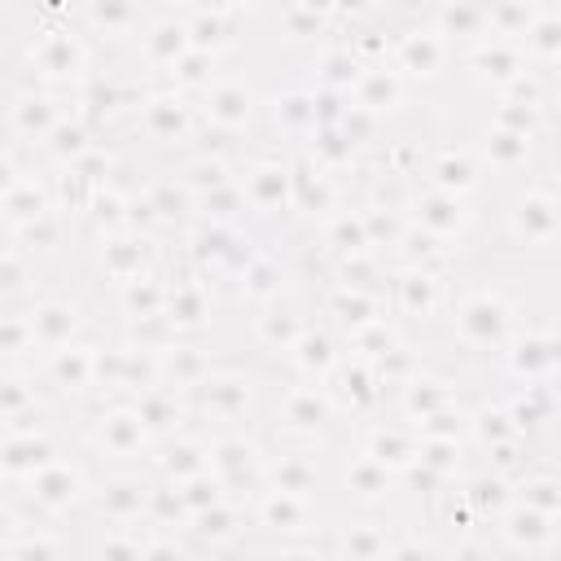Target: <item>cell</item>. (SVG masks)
<instances>
[{
  "label": "cell",
  "mask_w": 561,
  "mask_h": 561,
  "mask_svg": "<svg viewBox=\"0 0 561 561\" xmlns=\"http://www.w3.org/2000/svg\"><path fill=\"white\" fill-rule=\"evenodd\" d=\"M500 210V245L491 263L508 267H557V241H561V219H557V162H543L526 180L495 184Z\"/></svg>",
  "instance_id": "1"
},
{
  "label": "cell",
  "mask_w": 561,
  "mask_h": 561,
  "mask_svg": "<svg viewBox=\"0 0 561 561\" xmlns=\"http://www.w3.org/2000/svg\"><path fill=\"white\" fill-rule=\"evenodd\" d=\"M280 381V368H267L263 359H245V355H228L219 359L206 381L188 394L193 408V425L197 430H259L263 434V416L272 403V390Z\"/></svg>",
  "instance_id": "2"
},
{
  "label": "cell",
  "mask_w": 561,
  "mask_h": 561,
  "mask_svg": "<svg viewBox=\"0 0 561 561\" xmlns=\"http://www.w3.org/2000/svg\"><path fill=\"white\" fill-rule=\"evenodd\" d=\"M342 434V416L333 408V399L324 394V386H307V381H289L280 377L263 416V443L267 447H337Z\"/></svg>",
  "instance_id": "3"
},
{
  "label": "cell",
  "mask_w": 561,
  "mask_h": 561,
  "mask_svg": "<svg viewBox=\"0 0 561 561\" xmlns=\"http://www.w3.org/2000/svg\"><path fill=\"white\" fill-rule=\"evenodd\" d=\"M70 438L96 469H149L153 460V438L136 416L131 399L92 403L88 412H79V425L70 430Z\"/></svg>",
  "instance_id": "4"
},
{
  "label": "cell",
  "mask_w": 561,
  "mask_h": 561,
  "mask_svg": "<svg viewBox=\"0 0 561 561\" xmlns=\"http://www.w3.org/2000/svg\"><path fill=\"white\" fill-rule=\"evenodd\" d=\"M92 478H96V465L70 443L57 460H48L39 473H31L9 495L18 500V508L35 526H75L83 517V508H88Z\"/></svg>",
  "instance_id": "5"
},
{
  "label": "cell",
  "mask_w": 561,
  "mask_h": 561,
  "mask_svg": "<svg viewBox=\"0 0 561 561\" xmlns=\"http://www.w3.org/2000/svg\"><path fill=\"white\" fill-rule=\"evenodd\" d=\"M263 79L245 75L241 61H232L210 88L193 96L202 136L228 140V145H254L259 140V114H263Z\"/></svg>",
  "instance_id": "6"
},
{
  "label": "cell",
  "mask_w": 561,
  "mask_h": 561,
  "mask_svg": "<svg viewBox=\"0 0 561 561\" xmlns=\"http://www.w3.org/2000/svg\"><path fill=\"white\" fill-rule=\"evenodd\" d=\"M390 66L425 96L447 83H456V48L421 18L416 4L394 9V31H390Z\"/></svg>",
  "instance_id": "7"
},
{
  "label": "cell",
  "mask_w": 561,
  "mask_h": 561,
  "mask_svg": "<svg viewBox=\"0 0 561 561\" xmlns=\"http://www.w3.org/2000/svg\"><path fill=\"white\" fill-rule=\"evenodd\" d=\"M145 140L149 153L158 158H180L188 153L197 140H202V123H197V110H193V96H180L162 83H149L136 114L127 118V127L114 136V140Z\"/></svg>",
  "instance_id": "8"
},
{
  "label": "cell",
  "mask_w": 561,
  "mask_h": 561,
  "mask_svg": "<svg viewBox=\"0 0 561 561\" xmlns=\"http://www.w3.org/2000/svg\"><path fill=\"white\" fill-rule=\"evenodd\" d=\"M237 188H241L250 224L276 228L280 219H294V180H289V153L285 149L245 145L237 158Z\"/></svg>",
  "instance_id": "9"
},
{
  "label": "cell",
  "mask_w": 561,
  "mask_h": 561,
  "mask_svg": "<svg viewBox=\"0 0 561 561\" xmlns=\"http://www.w3.org/2000/svg\"><path fill=\"white\" fill-rule=\"evenodd\" d=\"M329 513H333V504H324V500H302V495H285V491H267V486L245 500L254 543H320Z\"/></svg>",
  "instance_id": "10"
},
{
  "label": "cell",
  "mask_w": 561,
  "mask_h": 561,
  "mask_svg": "<svg viewBox=\"0 0 561 561\" xmlns=\"http://www.w3.org/2000/svg\"><path fill=\"white\" fill-rule=\"evenodd\" d=\"M500 373V386L504 390H517V386H552L557 381V324H552V311H539V316H526L513 337L500 346L495 364Z\"/></svg>",
  "instance_id": "11"
},
{
  "label": "cell",
  "mask_w": 561,
  "mask_h": 561,
  "mask_svg": "<svg viewBox=\"0 0 561 561\" xmlns=\"http://www.w3.org/2000/svg\"><path fill=\"white\" fill-rule=\"evenodd\" d=\"M66 114H75V92H53L35 83H4L0 88V140L18 145L22 153L44 140Z\"/></svg>",
  "instance_id": "12"
},
{
  "label": "cell",
  "mask_w": 561,
  "mask_h": 561,
  "mask_svg": "<svg viewBox=\"0 0 561 561\" xmlns=\"http://www.w3.org/2000/svg\"><path fill=\"white\" fill-rule=\"evenodd\" d=\"M482 197H447V193H434L425 184H412L408 202H403V215H408V224L425 228L430 237H438L443 245H451L460 254V250L473 245V237L482 228V210H478Z\"/></svg>",
  "instance_id": "13"
},
{
  "label": "cell",
  "mask_w": 561,
  "mask_h": 561,
  "mask_svg": "<svg viewBox=\"0 0 561 561\" xmlns=\"http://www.w3.org/2000/svg\"><path fill=\"white\" fill-rule=\"evenodd\" d=\"M153 495V473L149 469H96L92 495L79 522L96 526H145Z\"/></svg>",
  "instance_id": "14"
},
{
  "label": "cell",
  "mask_w": 561,
  "mask_h": 561,
  "mask_svg": "<svg viewBox=\"0 0 561 561\" xmlns=\"http://www.w3.org/2000/svg\"><path fill=\"white\" fill-rule=\"evenodd\" d=\"M408 526L399 517L386 513H351V508H333L329 526L320 535V548L329 561H386L394 530Z\"/></svg>",
  "instance_id": "15"
},
{
  "label": "cell",
  "mask_w": 561,
  "mask_h": 561,
  "mask_svg": "<svg viewBox=\"0 0 561 561\" xmlns=\"http://www.w3.org/2000/svg\"><path fill=\"white\" fill-rule=\"evenodd\" d=\"M26 324H31V337H35V364L79 337H88L92 329V311L79 294H66V289H39L26 307Z\"/></svg>",
  "instance_id": "16"
},
{
  "label": "cell",
  "mask_w": 561,
  "mask_h": 561,
  "mask_svg": "<svg viewBox=\"0 0 561 561\" xmlns=\"http://www.w3.org/2000/svg\"><path fill=\"white\" fill-rule=\"evenodd\" d=\"M486 539L500 561H557V517L526 504H508L486 526Z\"/></svg>",
  "instance_id": "17"
},
{
  "label": "cell",
  "mask_w": 561,
  "mask_h": 561,
  "mask_svg": "<svg viewBox=\"0 0 561 561\" xmlns=\"http://www.w3.org/2000/svg\"><path fill=\"white\" fill-rule=\"evenodd\" d=\"M219 316V285L180 267L167 272V302H162V320L171 324L175 337H210V324Z\"/></svg>",
  "instance_id": "18"
},
{
  "label": "cell",
  "mask_w": 561,
  "mask_h": 561,
  "mask_svg": "<svg viewBox=\"0 0 561 561\" xmlns=\"http://www.w3.org/2000/svg\"><path fill=\"white\" fill-rule=\"evenodd\" d=\"M311 320H316V298H307L302 285L289 289L285 298H276V302L250 311V351H254V359H276V355H285V351L302 337V329H307Z\"/></svg>",
  "instance_id": "19"
},
{
  "label": "cell",
  "mask_w": 561,
  "mask_h": 561,
  "mask_svg": "<svg viewBox=\"0 0 561 561\" xmlns=\"http://www.w3.org/2000/svg\"><path fill=\"white\" fill-rule=\"evenodd\" d=\"M70 430L66 425H48V430H0V491L22 486L31 473H39L48 460H57L70 447Z\"/></svg>",
  "instance_id": "20"
},
{
  "label": "cell",
  "mask_w": 561,
  "mask_h": 561,
  "mask_svg": "<svg viewBox=\"0 0 561 561\" xmlns=\"http://www.w3.org/2000/svg\"><path fill=\"white\" fill-rule=\"evenodd\" d=\"M416 184H425V188H434V193H447V197H482V193L491 188L482 162H478L473 149H469V140L425 145Z\"/></svg>",
  "instance_id": "21"
},
{
  "label": "cell",
  "mask_w": 561,
  "mask_h": 561,
  "mask_svg": "<svg viewBox=\"0 0 561 561\" xmlns=\"http://www.w3.org/2000/svg\"><path fill=\"white\" fill-rule=\"evenodd\" d=\"M232 298H237V307H250V311H259V307H267V302H276V298H285L289 289H298V280H294V272H289V259L280 254V250H272V245H259L237 272H232V280L224 285Z\"/></svg>",
  "instance_id": "22"
},
{
  "label": "cell",
  "mask_w": 561,
  "mask_h": 561,
  "mask_svg": "<svg viewBox=\"0 0 561 561\" xmlns=\"http://www.w3.org/2000/svg\"><path fill=\"white\" fill-rule=\"evenodd\" d=\"M421 92L390 66V61H377V66H364L359 70V79L351 83V92H346V101L355 105V110H364V114H373V118H381L386 127L390 123H399V118H408L412 114V101H416Z\"/></svg>",
  "instance_id": "23"
},
{
  "label": "cell",
  "mask_w": 561,
  "mask_h": 561,
  "mask_svg": "<svg viewBox=\"0 0 561 561\" xmlns=\"http://www.w3.org/2000/svg\"><path fill=\"white\" fill-rule=\"evenodd\" d=\"M346 443L359 447L368 460H377V465L390 469V473L412 469V465H416V447H421L416 430L403 425L399 416H368V421H355V434H351Z\"/></svg>",
  "instance_id": "24"
},
{
  "label": "cell",
  "mask_w": 561,
  "mask_h": 561,
  "mask_svg": "<svg viewBox=\"0 0 561 561\" xmlns=\"http://www.w3.org/2000/svg\"><path fill=\"white\" fill-rule=\"evenodd\" d=\"M342 337L316 316L307 329H302V337L285 351V355H276V364L285 359V377L289 381H307V386H324V377L337 368V359H342Z\"/></svg>",
  "instance_id": "25"
},
{
  "label": "cell",
  "mask_w": 561,
  "mask_h": 561,
  "mask_svg": "<svg viewBox=\"0 0 561 561\" xmlns=\"http://www.w3.org/2000/svg\"><path fill=\"white\" fill-rule=\"evenodd\" d=\"M219 359H228V355H215L210 337H175L171 346L158 351V377H162V386L193 394Z\"/></svg>",
  "instance_id": "26"
},
{
  "label": "cell",
  "mask_w": 561,
  "mask_h": 561,
  "mask_svg": "<svg viewBox=\"0 0 561 561\" xmlns=\"http://www.w3.org/2000/svg\"><path fill=\"white\" fill-rule=\"evenodd\" d=\"M210 469V434L206 430H184L167 443L153 447V460H149V473L158 482H184V478H197Z\"/></svg>",
  "instance_id": "27"
},
{
  "label": "cell",
  "mask_w": 561,
  "mask_h": 561,
  "mask_svg": "<svg viewBox=\"0 0 561 561\" xmlns=\"http://www.w3.org/2000/svg\"><path fill=\"white\" fill-rule=\"evenodd\" d=\"M131 408H136V416L145 421L153 447L167 443V438H175V434H184V430H193L188 394H180V390H171V386H149V390H140V394L131 399Z\"/></svg>",
  "instance_id": "28"
},
{
  "label": "cell",
  "mask_w": 561,
  "mask_h": 561,
  "mask_svg": "<svg viewBox=\"0 0 561 561\" xmlns=\"http://www.w3.org/2000/svg\"><path fill=\"white\" fill-rule=\"evenodd\" d=\"M75 561H140V526L75 522Z\"/></svg>",
  "instance_id": "29"
},
{
  "label": "cell",
  "mask_w": 561,
  "mask_h": 561,
  "mask_svg": "<svg viewBox=\"0 0 561 561\" xmlns=\"http://www.w3.org/2000/svg\"><path fill=\"white\" fill-rule=\"evenodd\" d=\"M416 9H421V18H425L456 53L491 35V26H486V4H465V0H456V4H416Z\"/></svg>",
  "instance_id": "30"
},
{
  "label": "cell",
  "mask_w": 561,
  "mask_h": 561,
  "mask_svg": "<svg viewBox=\"0 0 561 561\" xmlns=\"http://www.w3.org/2000/svg\"><path fill=\"white\" fill-rule=\"evenodd\" d=\"M48 210H57V202H53V180H48L44 171H26V175L0 197V224H4L9 232L35 224V219L48 215Z\"/></svg>",
  "instance_id": "31"
},
{
  "label": "cell",
  "mask_w": 561,
  "mask_h": 561,
  "mask_svg": "<svg viewBox=\"0 0 561 561\" xmlns=\"http://www.w3.org/2000/svg\"><path fill=\"white\" fill-rule=\"evenodd\" d=\"M517 48H522V57H526L530 70L557 79V66H561V4L543 0L539 18L526 26V35L517 39Z\"/></svg>",
  "instance_id": "32"
},
{
  "label": "cell",
  "mask_w": 561,
  "mask_h": 561,
  "mask_svg": "<svg viewBox=\"0 0 561 561\" xmlns=\"http://www.w3.org/2000/svg\"><path fill=\"white\" fill-rule=\"evenodd\" d=\"M508 486H513V504H526V508L548 513V517L561 513V482H557L552 456H535Z\"/></svg>",
  "instance_id": "33"
},
{
  "label": "cell",
  "mask_w": 561,
  "mask_h": 561,
  "mask_svg": "<svg viewBox=\"0 0 561 561\" xmlns=\"http://www.w3.org/2000/svg\"><path fill=\"white\" fill-rule=\"evenodd\" d=\"M0 561H75V530L70 526H26Z\"/></svg>",
  "instance_id": "34"
},
{
  "label": "cell",
  "mask_w": 561,
  "mask_h": 561,
  "mask_svg": "<svg viewBox=\"0 0 561 561\" xmlns=\"http://www.w3.org/2000/svg\"><path fill=\"white\" fill-rule=\"evenodd\" d=\"M175 486V495H180V504H184V513H188V522L197 517V513H206V508H215L219 500H228V491H224V482L206 469V473H197V478H184V482H171Z\"/></svg>",
  "instance_id": "35"
},
{
  "label": "cell",
  "mask_w": 561,
  "mask_h": 561,
  "mask_svg": "<svg viewBox=\"0 0 561 561\" xmlns=\"http://www.w3.org/2000/svg\"><path fill=\"white\" fill-rule=\"evenodd\" d=\"M26 526H35V522L18 508V500H13L9 491H0V552H4V548H9Z\"/></svg>",
  "instance_id": "36"
},
{
  "label": "cell",
  "mask_w": 561,
  "mask_h": 561,
  "mask_svg": "<svg viewBox=\"0 0 561 561\" xmlns=\"http://www.w3.org/2000/svg\"><path fill=\"white\" fill-rule=\"evenodd\" d=\"M13 53H18V9L0 4V83L13 70Z\"/></svg>",
  "instance_id": "37"
}]
</instances>
